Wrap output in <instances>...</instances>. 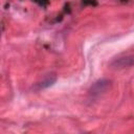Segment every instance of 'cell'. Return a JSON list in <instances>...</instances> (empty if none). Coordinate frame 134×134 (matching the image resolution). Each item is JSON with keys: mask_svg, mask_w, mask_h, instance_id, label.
Listing matches in <instances>:
<instances>
[{"mask_svg": "<svg viewBox=\"0 0 134 134\" xmlns=\"http://www.w3.org/2000/svg\"><path fill=\"white\" fill-rule=\"evenodd\" d=\"M111 86V82L107 79H100L98 81H96L89 89V95L92 98L98 97L102 94H104Z\"/></svg>", "mask_w": 134, "mask_h": 134, "instance_id": "cell-1", "label": "cell"}, {"mask_svg": "<svg viewBox=\"0 0 134 134\" xmlns=\"http://www.w3.org/2000/svg\"><path fill=\"white\" fill-rule=\"evenodd\" d=\"M111 67L115 69H124L134 65V55L133 54H126L122 57H118L111 62Z\"/></svg>", "mask_w": 134, "mask_h": 134, "instance_id": "cell-2", "label": "cell"}, {"mask_svg": "<svg viewBox=\"0 0 134 134\" xmlns=\"http://www.w3.org/2000/svg\"><path fill=\"white\" fill-rule=\"evenodd\" d=\"M55 81H57V76H55L54 74H48V75H46L40 83L37 84V88H38V90L48 88V87H50L51 85H53Z\"/></svg>", "mask_w": 134, "mask_h": 134, "instance_id": "cell-3", "label": "cell"}]
</instances>
